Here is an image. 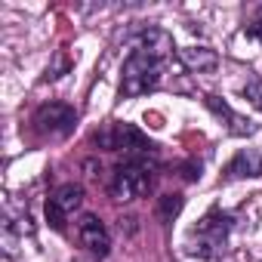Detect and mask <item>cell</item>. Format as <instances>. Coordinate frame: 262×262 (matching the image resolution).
Returning <instances> with one entry per match:
<instances>
[{
    "label": "cell",
    "instance_id": "6da1fadb",
    "mask_svg": "<svg viewBox=\"0 0 262 262\" xmlns=\"http://www.w3.org/2000/svg\"><path fill=\"white\" fill-rule=\"evenodd\" d=\"M161 74H164V62L133 50L123 62V74H120V96L126 99H136V96H145L151 90H158L161 83Z\"/></svg>",
    "mask_w": 262,
    "mask_h": 262
},
{
    "label": "cell",
    "instance_id": "7a4b0ae2",
    "mask_svg": "<svg viewBox=\"0 0 262 262\" xmlns=\"http://www.w3.org/2000/svg\"><path fill=\"white\" fill-rule=\"evenodd\" d=\"M151 182H155V173L145 158H126L123 164H117L108 182V194L114 201H136L151 191Z\"/></svg>",
    "mask_w": 262,
    "mask_h": 262
},
{
    "label": "cell",
    "instance_id": "3957f363",
    "mask_svg": "<svg viewBox=\"0 0 262 262\" xmlns=\"http://www.w3.org/2000/svg\"><path fill=\"white\" fill-rule=\"evenodd\" d=\"M93 142L102 151H129V158H145L155 155V145L129 123H105L99 133H93Z\"/></svg>",
    "mask_w": 262,
    "mask_h": 262
},
{
    "label": "cell",
    "instance_id": "277c9868",
    "mask_svg": "<svg viewBox=\"0 0 262 262\" xmlns=\"http://www.w3.org/2000/svg\"><path fill=\"white\" fill-rule=\"evenodd\" d=\"M228 231H231V216L222 213V210H210V213L198 222V228H194L191 253L201 256V259H213V256L219 253V247L225 244Z\"/></svg>",
    "mask_w": 262,
    "mask_h": 262
},
{
    "label": "cell",
    "instance_id": "5b68a950",
    "mask_svg": "<svg viewBox=\"0 0 262 262\" xmlns=\"http://www.w3.org/2000/svg\"><path fill=\"white\" fill-rule=\"evenodd\" d=\"M31 123H34V129H37L40 136H59L62 139V136H68L71 129H74L77 114H74V108H68L62 102H50V105H40L34 111Z\"/></svg>",
    "mask_w": 262,
    "mask_h": 262
},
{
    "label": "cell",
    "instance_id": "8992f818",
    "mask_svg": "<svg viewBox=\"0 0 262 262\" xmlns=\"http://www.w3.org/2000/svg\"><path fill=\"white\" fill-rule=\"evenodd\" d=\"M83 204V188L80 185H62L53 191V198L47 201V219L53 228H65L68 216H74V210Z\"/></svg>",
    "mask_w": 262,
    "mask_h": 262
},
{
    "label": "cell",
    "instance_id": "52a82bcc",
    "mask_svg": "<svg viewBox=\"0 0 262 262\" xmlns=\"http://www.w3.org/2000/svg\"><path fill=\"white\" fill-rule=\"evenodd\" d=\"M77 237H80V244L86 247V253H93V256H108V250H111V234H108V228H105V222L99 219V216H93V213H83L80 216V222H77Z\"/></svg>",
    "mask_w": 262,
    "mask_h": 262
},
{
    "label": "cell",
    "instance_id": "ba28073f",
    "mask_svg": "<svg viewBox=\"0 0 262 262\" xmlns=\"http://www.w3.org/2000/svg\"><path fill=\"white\" fill-rule=\"evenodd\" d=\"M204 102H207V108H210L219 120H225V123H228V129H231L234 136H253V133H256V123H250L244 114H237V111H234L228 102H222L219 96H207Z\"/></svg>",
    "mask_w": 262,
    "mask_h": 262
},
{
    "label": "cell",
    "instance_id": "9c48e42d",
    "mask_svg": "<svg viewBox=\"0 0 262 262\" xmlns=\"http://www.w3.org/2000/svg\"><path fill=\"white\" fill-rule=\"evenodd\" d=\"M136 50L145 53V56H151V59H158V62H167V59L173 56L176 47H173V37H170L164 28H148V31L139 34Z\"/></svg>",
    "mask_w": 262,
    "mask_h": 262
},
{
    "label": "cell",
    "instance_id": "30bf717a",
    "mask_svg": "<svg viewBox=\"0 0 262 262\" xmlns=\"http://www.w3.org/2000/svg\"><path fill=\"white\" fill-rule=\"evenodd\" d=\"M259 176H262V155L256 148L237 151L225 167V179H259Z\"/></svg>",
    "mask_w": 262,
    "mask_h": 262
},
{
    "label": "cell",
    "instance_id": "8fae6325",
    "mask_svg": "<svg viewBox=\"0 0 262 262\" xmlns=\"http://www.w3.org/2000/svg\"><path fill=\"white\" fill-rule=\"evenodd\" d=\"M179 62L194 74H213L219 68V53L210 47H185L179 50Z\"/></svg>",
    "mask_w": 262,
    "mask_h": 262
},
{
    "label": "cell",
    "instance_id": "7c38bea8",
    "mask_svg": "<svg viewBox=\"0 0 262 262\" xmlns=\"http://www.w3.org/2000/svg\"><path fill=\"white\" fill-rule=\"evenodd\" d=\"M182 194H164L161 201H158V216L161 219H167V222H173L179 213H182Z\"/></svg>",
    "mask_w": 262,
    "mask_h": 262
},
{
    "label": "cell",
    "instance_id": "4fadbf2b",
    "mask_svg": "<svg viewBox=\"0 0 262 262\" xmlns=\"http://www.w3.org/2000/svg\"><path fill=\"white\" fill-rule=\"evenodd\" d=\"M244 93H247V99L262 111V77H253V80L247 83V90H244Z\"/></svg>",
    "mask_w": 262,
    "mask_h": 262
}]
</instances>
